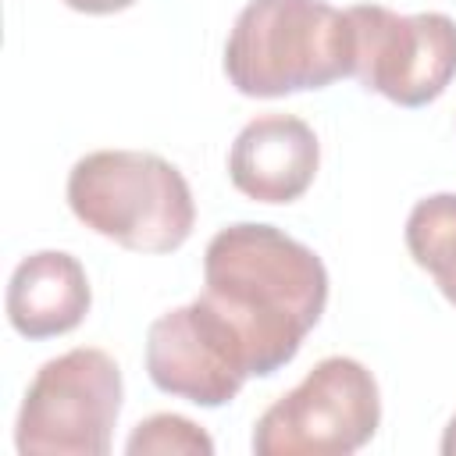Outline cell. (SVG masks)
<instances>
[{"mask_svg": "<svg viewBox=\"0 0 456 456\" xmlns=\"http://www.w3.org/2000/svg\"><path fill=\"white\" fill-rule=\"evenodd\" d=\"M203 299L235 328L249 374L271 378L296 360L328 303L321 256L274 224L221 228L203 253Z\"/></svg>", "mask_w": 456, "mask_h": 456, "instance_id": "obj_1", "label": "cell"}, {"mask_svg": "<svg viewBox=\"0 0 456 456\" xmlns=\"http://www.w3.org/2000/svg\"><path fill=\"white\" fill-rule=\"evenodd\" d=\"M353 64V21L324 0H249L224 43L228 82L256 100L324 89Z\"/></svg>", "mask_w": 456, "mask_h": 456, "instance_id": "obj_2", "label": "cell"}, {"mask_svg": "<svg viewBox=\"0 0 456 456\" xmlns=\"http://www.w3.org/2000/svg\"><path fill=\"white\" fill-rule=\"evenodd\" d=\"M68 207L132 253H175L196 224L185 175L146 150H96L68 171Z\"/></svg>", "mask_w": 456, "mask_h": 456, "instance_id": "obj_3", "label": "cell"}, {"mask_svg": "<svg viewBox=\"0 0 456 456\" xmlns=\"http://www.w3.org/2000/svg\"><path fill=\"white\" fill-rule=\"evenodd\" d=\"M121 367L110 353L78 346L46 360L14 420L21 456H103L121 417Z\"/></svg>", "mask_w": 456, "mask_h": 456, "instance_id": "obj_4", "label": "cell"}, {"mask_svg": "<svg viewBox=\"0 0 456 456\" xmlns=\"http://www.w3.org/2000/svg\"><path fill=\"white\" fill-rule=\"evenodd\" d=\"M381 424L374 374L353 356H324L253 424L256 456H349Z\"/></svg>", "mask_w": 456, "mask_h": 456, "instance_id": "obj_5", "label": "cell"}, {"mask_svg": "<svg viewBox=\"0 0 456 456\" xmlns=\"http://www.w3.org/2000/svg\"><path fill=\"white\" fill-rule=\"evenodd\" d=\"M356 39L353 75L399 107L438 100L456 78V21L442 11L399 14L381 4L346 11Z\"/></svg>", "mask_w": 456, "mask_h": 456, "instance_id": "obj_6", "label": "cell"}, {"mask_svg": "<svg viewBox=\"0 0 456 456\" xmlns=\"http://www.w3.org/2000/svg\"><path fill=\"white\" fill-rule=\"evenodd\" d=\"M146 374L160 392L207 410L232 403L246 378H253L242 338L203 296L150 324Z\"/></svg>", "mask_w": 456, "mask_h": 456, "instance_id": "obj_7", "label": "cell"}, {"mask_svg": "<svg viewBox=\"0 0 456 456\" xmlns=\"http://www.w3.org/2000/svg\"><path fill=\"white\" fill-rule=\"evenodd\" d=\"M321 164V142L314 128L296 114H260L235 135L228 150L232 185L256 203L299 200Z\"/></svg>", "mask_w": 456, "mask_h": 456, "instance_id": "obj_8", "label": "cell"}, {"mask_svg": "<svg viewBox=\"0 0 456 456\" xmlns=\"http://www.w3.org/2000/svg\"><path fill=\"white\" fill-rule=\"evenodd\" d=\"M93 303V289L78 256L64 249L28 253L7 281V321L25 338H53L75 331Z\"/></svg>", "mask_w": 456, "mask_h": 456, "instance_id": "obj_9", "label": "cell"}, {"mask_svg": "<svg viewBox=\"0 0 456 456\" xmlns=\"http://www.w3.org/2000/svg\"><path fill=\"white\" fill-rule=\"evenodd\" d=\"M406 249L431 278H442L456 267V192H435L410 210Z\"/></svg>", "mask_w": 456, "mask_h": 456, "instance_id": "obj_10", "label": "cell"}, {"mask_svg": "<svg viewBox=\"0 0 456 456\" xmlns=\"http://www.w3.org/2000/svg\"><path fill=\"white\" fill-rule=\"evenodd\" d=\"M128 456H210L214 438L182 413H153L125 442Z\"/></svg>", "mask_w": 456, "mask_h": 456, "instance_id": "obj_11", "label": "cell"}, {"mask_svg": "<svg viewBox=\"0 0 456 456\" xmlns=\"http://www.w3.org/2000/svg\"><path fill=\"white\" fill-rule=\"evenodd\" d=\"M71 11H82V14H114V11H125L132 7L135 0H64Z\"/></svg>", "mask_w": 456, "mask_h": 456, "instance_id": "obj_12", "label": "cell"}, {"mask_svg": "<svg viewBox=\"0 0 456 456\" xmlns=\"http://www.w3.org/2000/svg\"><path fill=\"white\" fill-rule=\"evenodd\" d=\"M435 285H438V292L456 306V267L449 271V274H442V278H435Z\"/></svg>", "mask_w": 456, "mask_h": 456, "instance_id": "obj_13", "label": "cell"}, {"mask_svg": "<svg viewBox=\"0 0 456 456\" xmlns=\"http://www.w3.org/2000/svg\"><path fill=\"white\" fill-rule=\"evenodd\" d=\"M442 452H445V456H456V413H452V420L445 424V435H442Z\"/></svg>", "mask_w": 456, "mask_h": 456, "instance_id": "obj_14", "label": "cell"}]
</instances>
